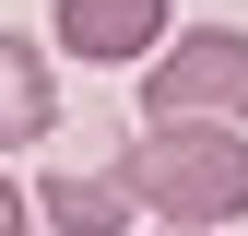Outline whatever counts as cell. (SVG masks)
Segmentation results:
<instances>
[{"mask_svg": "<svg viewBox=\"0 0 248 236\" xmlns=\"http://www.w3.org/2000/svg\"><path fill=\"white\" fill-rule=\"evenodd\" d=\"M130 189L154 224H248V118H154L130 142Z\"/></svg>", "mask_w": 248, "mask_h": 236, "instance_id": "6da1fadb", "label": "cell"}, {"mask_svg": "<svg viewBox=\"0 0 248 236\" xmlns=\"http://www.w3.org/2000/svg\"><path fill=\"white\" fill-rule=\"evenodd\" d=\"M154 118H248V24H189L142 59V130Z\"/></svg>", "mask_w": 248, "mask_h": 236, "instance_id": "7a4b0ae2", "label": "cell"}, {"mask_svg": "<svg viewBox=\"0 0 248 236\" xmlns=\"http://www.w3.org/2000/svg\"><path fill=\"white\" fill-rule=\"evenodd\" d=\"M47 36H59V59H83V71H142V59L177 36V0H59Z\"/></svg>", "mask_w": 248, "mask_h": 236, "instance_id": "3957f363", "label": "cell"}, {"mask_svg": "<svg viewBox=\"0 0 248 236\" xmlns=\"http://www.w3.org/2000/svg\"><path fill=\"white\" fill-rule=\"evenodd\" d=\"M130 213H142L130 165H71V177H36V224H47V236H130Z\"/></svg>", "mask_w": 248, "mask_h": 236, "instance_id": "277c9868", "label": "cell"}, {"mask_svg": "<svg viewBox=\"0 0 248 236\" xmlns=\"http://www.w3.org/2000/svg\"><path fill=\"white\" fill-rule=\"evenodd\" d=\"M59 130V71L36 36H0V154H36Z\"/></svg>", "mask_w": 248, "mask_h": 236, "instance_id": "5b68a950", "label": "cell"}, {"mask_svg": "<svg viewBox=\"0 0 248 236\" xmlns=\"http://www.w3.org/2000/svg\"><path fill=\"white\" fill-rule=\"evenodd\" d=\"M0 236H36V201L24 189H0Z\"/></svg>", "mask_w": 248, "mask_h": 236, "instance_id": "8992f818", "label": "cell"}, {"mask_svg": "<svg viewBox=\"0 0 248 236\" xmlns=\"http://www.w3.org/2000/svg\"><path fill=\"white\" fill-rule=\"evenodd\" d=\"M166 236H236V224H166Z\"/></svg>", "mask_w": 248, "mask_h": 236, "instance_id": "52a82bcc", "label": "cell"}]
</instances>
